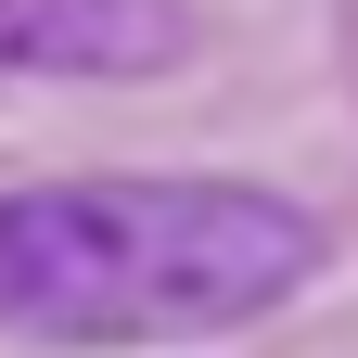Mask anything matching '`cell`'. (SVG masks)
I'll use <instances>...</instances> for the list:
<instances>
[{
	"instance_id": "obj_2",
	"label": "cell",
	"mask_w": 358,
	"mask_h": 358,
	"mask_svg": "<svg viewBox=\"0 0 358 358\" xmlns=\"http://www.w3.org/2000/svg\"><path fill=\"white\" fill-rule=\"evenodd\" d=\"M192 0H0V77H179Z\"/></svg>"
},
{
	"instance_id": "obj_1",
	"label": "cell",
	"mask_w": 358,
	"mask_h": 358,
	"mask_svg": "<svg viewBox=\"0 0 358 358\" xmlns=\"http://www.w3.org/2000/svg\"><path fill=\"white\" fill-rule=\"evenodd\" d=\"M320 217L256 179H26L0 192L13 345H205L307 294Z\"/></svg>"
}]
</instances>
